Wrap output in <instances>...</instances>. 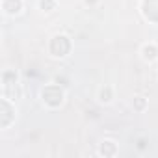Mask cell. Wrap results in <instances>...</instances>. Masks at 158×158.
Segmentation results:
<instances>
[{
  "instance_id": "cell-5",
  "label": "cell",
  "mask_w": 158,
  "mask_h": 158,
  "mask_svg": "<svg viewBox=\"0 0 158 158\" xmlns=\"http://www.w3.org/2000/svg\"><path fill=\"white\" fill-rule=\"evenodd\" d=\"M84 2H86V4H93V2H95V0H84Z\"/></svg>"
},
{
  "instance_id": "cell-4",
  "label": "cell",
  "mask_w": 158,
  "mask_h": 158,
  "mask_svg": "<svg viewBox=\"0 0 158 158\" xmlns=\"http://www.w3.org/2000/svg\"><path fill=\"white\" fill-rule=\"evenodd\" d=\"M39 6L45 10L47 8V11H50L52 8H54V0H39Z\"/></svg>"
},
{
  "instance_id": "cell-3",
  "label": "cell",
  "mask_w": 158,
  "mask_h": 158,
  "mask_svg": "<svg viewBox=\"0 0 158 158\" xmlns=\"http://www.w3.org/2000/svg\"><path fill=\"white\" fill-rule=\"evenodd\" d=\"M99 99H101V102H110V101H112V88H110V86L101 88V91H99Z\"/></svg>"
},
{
  "instance_id": "cell-2",
  "label": "cell",
  "mask_w": 158,
  "mask_h": 158,
  "mask_svg": "<svg viewBox=\"0 0 158 158\" xmlns=\"http://www.w3.org/2000/svg\"><path fill=\"white\" fill-rule=\"evenodd\" d=\"M101 154H106V156H112V154H115V143H114L112 139H106V141H102V145H101Z\"/></svg>"
},
{
  "instance_id": "cell-1",
  "label": "cell",
  "mask_w": 158,
  "mask_h": 158,
  "mask_svg": "<svg viewBox=\"0 0 158 158\" xmlns=\"http://www.w3.org/2000/svg\"><path fill=\"white\" fill-rule=\"evenodd\" d=\"M141 52H143V58H145V60H149V61H152V60H156V58H158V48H156L154 45H145Z\"/></svg>"
}]
</instances>
